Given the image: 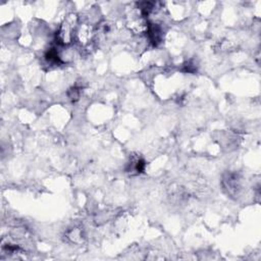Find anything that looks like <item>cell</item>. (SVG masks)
<instances>
[{
    "mask_svg": "<svg viewBox=\"0 0 261 261\" xmlns=\"http://www.w3.org/2000/svg\"><path fill=\"white\" fill-rule=\"evenodd\" d=\"M68 95H69V98H70L71 100H73V101H77V100H78L79 97H80V95H81V92H80V89H79V88L74 87V88L70 89Z\"/></svg>",
    "mask_w": 261,
    "mask_h": 261,
    "instance_id": "7",
    "label": "cell"
},
{
    "mask_svg": "<svg viewBox=\"0 0 261 261\" xmlns=\"http://www.w3.org/2000/svg\"><path fill=\"white\" fill-rule=\"evenodd\" d=\"M66 237L71 243H74V244L82 243L83 239H84L83 230L81 228H73L67 232Z\"/></svg>",
    "mask_w": 261,
    "mask_h": 261,
    "instance_id": "5",
    "label": "cell"
},
{
    "mask_svg": "<svg viewBox=\"0 0 261 261\" xmlns=\"http://www.w3.org/2000/svg\"><path fill=\"white\" fill-rule=\"evenodd\" d=\"M125 24L128 30L135 35L146 34L150 25L148 14L139 5L127 9L125 14Z\"/></svg>",
    "mask_w": 261,
    "mask_h": 261,
    "instance_id": "1",
    "label": "cell"
},
{
    "mask_svg": "<svg viewBox=\"0 0 261 261\" xmlns=\"http://www.w3.org/2000/svg\"><path fill=\"white\" fill-rule=\"evenodd\" d=\"M97 34V29L90 21L79 22L75 40L81 47L87 48L92 45Z\"/></svg>",
    "mask_w": 261,
    "mask_h": 261,
    "instance_id": "3",
    "label": "cell"
},
{
    "mask_svg": "<svg viewBox=\"0 0 261 261\" xmlns=\"http://www.w3.org/2000/svg\"><path fill=\"white\" fill-rule=\"evenodd\" d=\"M145 170V162L141 157H133L129 164V173L141 174Z\"/></svg>",
    "mask_w": 261,
    "mask_h": 261,
    "instance_id": "6",
    "label": "cell"
},
{
    "mask_svg": "<svg viewBox=\"0 0 261 261\" xmlns=\"http://www.w3.org/2000/svg\"><path fill=\"white\" fill-rule=\"evenodd\" d=\"M223 184L230 195H238L241 189V178L236 174H229L224 177Z\"/></svg>",
    "mask_w": 261,
    "mask_h": 261,
    "instance_id": "4",
    "label": "cell"
},
{
    "mask_svg": "<svg viewBox=\"0 0 261 261\" xmlns=\"http://www.w3.org/2000/svg\"><path fill=\"white\" fill-rule=\"evenodd\" d=\"M79 25L77 15L70 14L59 26L56 33V41L59 45H70L76 38V31Z\"/></svg>",
    "mask_w": 261,
    "mask_h": 261,
    "instance_id": "2",
    "label": "cell"
}]
</instances>
